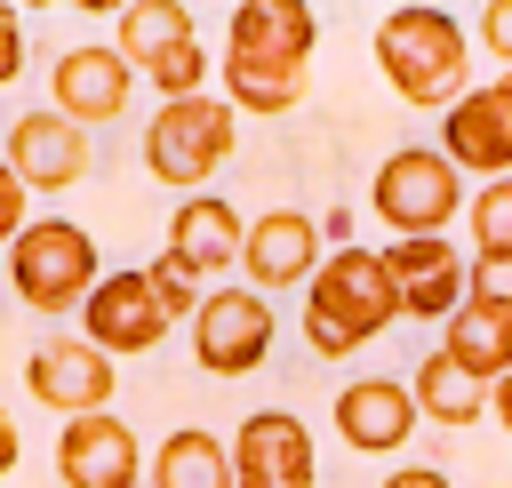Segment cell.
<instances>
[{
    "instance_id": "cell-1",
    "label": "cell",
    "mask_w": 512,
    "mask_h": 488,
    "mask_svg": "<svg viewBox=\"0 0 512 488\" xmlns=\"http://www.w3.org/2000/svg\"><path fill=\"white\" fill-rule=\"evenodd\" d=\"M312 40H320V16L304 0H240L232 8V40H224V104L256 112V120L304 104Z\"/></svg>"
},
{
    "instance_id": "cell-2",
    "label": "cell",
    "mask_w": 512,
    "mask_h": 488,
    "mask_svg": "<svg viewBox=\"0 0 512 488\" xmlns=\"http://www.w3.org/2000/svg\"><path fill=\"white\" fill-rule=\"evenodd\" d=\"M392 320H408V312H400V288H392L384 248L344 240V248L312 272V288H304V344H312L320 360H344V352L376 344Z\"/></svg>"
},
{
    "instance_id": "cell-3",
    "label": "cell",
    "mask_w": 512,
    "mask_h": 488,
    "mask_svg": "<svg viewBox=\"0 0 512 488\" xmlns=\"http://www.w3.org/2000/svg\"><path fill=\"white\" fill-rule=\"evenodd\" d=\"M376 64H384V80H392V96H400V104L448 112V104H464L472 32H464L448 8L408 0V8H392V16L376 24Z\"/></svg>"
},
{
    "instance_id": "cell-4",
    "label": "cell",
    "mask_w": 512,
    "mask_h": 488,
    "mask_svg": "<svg viewBox=\"0 0 512 488\" xmlns=\"http://www.w3.org/2000/svg\"><path fill=\"white\" fill-rule=\"evenodd\" d=\"M368 208L392 224V240H448V224H456L472 200H464V168H456L440 144H400V152L376 168Z\"/></svg>"
},
{
    "instance_id": "cell-5",
    "label": "cell",
    "mask_w": 512,
    "mask_h": 488,
    "mask_svg": "<svg viewBox=\"0 0 512 488\" xmlns=\"http://www.w3.org/2000/svg\"><path fill=\"white\" fill-rule=\"evenodd\" d=\"M232 136H240V112H232L224 96L160 104V112H152V128H144V168L192 200V192H208V176L232 160Z\"/></svg>"
},
{
    "instance_id": "cell-6",
    "label": "cell",
    "mask_w": 512,
    "mask_h": 488,
    "mask_svg": "<svg viewBox=\"0 0 512 488\" xmlns=\"http://www.w3.org/2000/svg\"><path fill=\"white\" fill-rule=\"evenodd\" d=\"M96 240L64 216H32L24 240L8 248V288L32 304V312H80L96 296Z\"/></svg>"
},
{
    "instance_id": "cell-7",
    "label": "cell",
    "mask_w": 512,
    "mask_h": 488,
    "mask_svg": "<svg viewBox=\"0 0 512 488\" xmlns=\"http://www.w3.org/2000/svg\"><path fill=\"white\" fill-rule=\"evenodd\" d=\"M112 24H120V56H128V72H144V80L160 88V104L200 96V80H208V48H200V32H192V8H176V0H128Z\"/></svg>"
},
{
    "instance_id": "cell-8",
    "label": "cell",
    "mask_w": 512,
    "mask_h": 488,
    "mask_svg": "<svg viewBox=\"0 0 512 488\" xmlns=\"http://www.w3.org/2000/svg\"><path fill=\"white\" fill-rule=\"evenodd\" d=\"M272 352V304L256 288H208V304L192 312V360L208 376H248Z\"/></svg>"
},
{
    "instance_id": "cell-9",
    "label": "cell",
    "mask_w": 512,
    "mask_h": 488,
    "mask_svg": "<svg viewBox=\"0 0 512 488\" xmlns=\"http://www.w3.org/2000/svg\"><path fill=\"white\" fill-rule=\"evenodd\" d=\"M24 392L40 408H56L64 424L72 416H104V400H112V352H96L88 336H48L24 360Z\"/></svg>"
},
{
    "instance_id": "cell-10",
    "label": "cell",
    "mask_w": 512,
    "mask_h": 488,
    "mask_svg": "<svg viewBox=\"0 0 512 488\" xmlns=\"http://www.w3.org/2000/svg\"><path fill=\"white\" fill-rule=\"evenodd\" d=\"M232 480H240V488H312L320 464H312L304 416H288V408L240 416V432H232Z\"/></svg>"
},
{
    "instance_id": "cell-11",
    "label": "cell",
    "mask_w": 512,
    "mask_h": 488,
    "mask_svg": "<svg viewBox=\"0 0 512 488\" xmlns=\"http://www.w3.org/2000/svg\"><path fill=\"white\" fill-rule=\"evenodd\" d=\"M168 328H176V320H168V304H160V288H152L144 272H104L96 296L80 304V336H88L96 352H152Z\"/></svg>"
},
{
    "instance_id": "cell-12",
    "label": "cell",
    "mask_w": 512,
    "mask_h": 488,
    "mask_svg": "<svg viewBox=\"0 0 512 488\" xmlns=\"http://www.w3.org/2000/svg\"><path fill=\"white\" fill-rule=\"evenodd\" d=\"M440 152H448L456 168H472L480 184L512 176V72L488 80V88H464V104H448Z\"/></svg>"
},
{
    "instance_id": "cell-13",
    "label": "cell",
    "mask_w": 512,
    "mask_h": 488,
    "mask_svg": "<svg viewBox=\"0 0 512 488\" xmlns=\"http://www.w3.org/2000/svg\"><path fill=\"white\" fill-rule=\"evenodd\" d=\"M128 56L120 48H104V40H80V48H64L56 56V72H48V96H56V112L72 120V128H96V120H120L128 112Z\"/></svg>"
},
{
    "instance_id": "cell-14",
    "label": "cell",
    "mask_w": 512,
    "mask_h": 488,
    "mask_svg": "<svg viewBox=\"0 0 512 488\" xmlns=\"http://www.w3.org/2000/svg\"><path fill=\"white\" fill-rule=\"evenodd\" d=\"M384 264H392V288H400L408 320H456L464 296H472V264L448 240H392Z\"/></svg>"
},
{
    "instance_id": "cell-15",
    "label": "cell",
    "mask_w": 512,
    "mask_h": 488,
    "mask_svg": "<svg viewBox=\"0 0 512 488\" xmlns=\"http://www.w3.org/2000/svg\"><path fill=\"white\" fill-rule=\"evenodd\" d=\"M56 480L64 488H136L152 472H144V448L120 416H72L56 440Z\"/></svg>"
},
{
    "instance_id": "cell-16",
    "label": "cell",
    "mask_w": 512,
    "mask_h": 488,
    "mask_svg": "<svg viewBox=\"0 0 512 488\" xmlns=\"http://www.w3.org/2000/svg\"><path fill=\"white\" fill-rule=\"evenodd\" d=\"M8 168L24 192H72L88 176V128H72L56 104L48 112H24L8 128Z\"/></svg>"
},
{
    "instance_id": "cell-17",
    "label": "cell",
    "mask_w": 512,
    "mask_h": 488,
    "mask_svg": "<svg viewBox=\"0 0 512 488\" xmlns=\"http://www.w3.org/2000/svg\"><path fill=\"white\" fill-rule=\"evenodd\" d=\"M328 256H320V224L312 216H296V208H272V216H256L248 224V248H240V272H248V288L264 296V288H312V272H320Z\"/></svg>"
},
{
    "instance_id": "cell-18",
    "label": "cell",
    "mask_w": 512,
    "mask_h": 488,
    "mask_svg": "<svg viewBox=\"0 0 512 488\" xmlns=\"http://www.w3.org/2000/svg\"><path fill=\"white\" fill-rule=\"evenodd\" d=\"M416 424H424V408H416V392L392 384V376H360V384L336 392V432H344V448H360V456L408 448Z\"/></svg>"
},
{
    "instance_id": "cell-19",
    "label": "cell",
    "mask_w": 512,
    "mask_h": 488,
    "mask_svg": "<svg viewBox=\"0 0 512 488\" xmlns=\"http://www.w3.org/2000/svg\"><path fill=\"white\" fill-rule=\"evenodd\" d=\"M240 248H248V216H240L232 200H216V192H192V200L168 216V256L192 264L200 280L224 272V264H240Z\"/></svg>"
},
{
    "instance_id": "cell-20",
    "label": "cell",
    "mask_w": 512,
    "mask_h": 488,
    "mask_svg": "<svg viewBox=\"0 0 512 488\" xmlns=\"http://www.w3.org/2000/svg\"><path fill=\"white\" fill-rule=\"evenodd\" d=\"M440 352H448L464 376H480V384L496 392V384L512 376V304H496V296H464V312L448 320Z\"/></svg>"
},
{
    "instance_id": "cell-21",
    "label": "cell",
    "mask_w": 512,
    "mask_h": 488,
    "mask_svg": "<svg viewBox=\"0 0 512 488\" xmlns=\"http://www.w3.org/2000/svg\"><path fill=\"white\" fill-rule=\"evenodd\" d=\"M152 488H240L232 480V448L200 424H176L160 448H152Z\"/></svg>"
},
{
    "instance_id": "cell-22",
    "label": "cell",
    "mask_w": 512,
    "mask_h": 488,
    "mask_svg": "<svg viewBox=\"0 0 512 488\" xmlns=\"http://www.w3.org/2000/svg\"><path fill=\"white\" fill-rule=\"evenodd\" d=\"M416 408H424V424H480L488 416V384L480 376H464L448 352H424V368H416Z\"/></svg>"
},
{
    "instance_id": "cell-23",
    "label": "cell",
    "mask_w": 512,
    "mask_h": 488,
    "mask_svg": "<svg viewBox=\"0 0 512 488\" xmlns=\"http://www.w3.org/2000/svg\"><path fill=\"white\" fill-rule=\"evenodd\" d=\"M464 224H472V248L480 256H512V176L480 184L472 208H464Z\"/></svg>"
},
{
    "instance_id": "cell-24",
    "label": "cell",
    "mask_w": 512,
    "mask_h": 488,
    "mask_svg": "<svg viewBox=\"0 0 512 488\" xmlns=\"http://www.w3.org/2000/svg\"><path fill=\"white\" fill-rule=\"evenodd\" d=\"M144 280L160 288V304H168V320H192V312L208 304V296H200V272H192V264H176L168 248H160V256L144 264Z\"/></svg>"
},
{
    "instance_id": "cell-25",
    "label": "cell",
    "mask_w": 512,
    "mask_h": 488,
    "mask_svg": "<svg viewBox=\"0 0 512 488\" xmlns=\"http://www.w3.org/2000/svg\"><path fill=\"white\" fill-rule=\"evenodd\" d=\"M24 224H32V216H24V184H16V168L0 160V248H16Z\"/></svg>"
},
{
    "instance_id": "cell-26",
    "label": "cell",
    "mask_w": 512,
    "mask_h": 488,
    "mask_svg": "<svg viewBox=\"0 0 512 488\" xmlns=\"http://www.w3.org/2000/svg\"><path fill=\"white\" fill-rule=\"evenodd\" d=\"M472 296L512 304V256H472Z\"/></svg>"
},
{
    "instance_id": "cell-27",
    "label": "cell",
    "mask_w": 512,
    "mask_h": 488,
    "mask_svg": "<svg viewBox=\"0 0 512 488\" xmlns=\"http://www.w3.org/2000/svg\"><path fill=\"white\" fill-rule=\"evenodd\" d=\"M480 40H488V56H504V72H512V0H488V8H480Z\"/></svg>"
},
{
    "instance_id": "cell-28",
    "label": "cell",
    "mask_w": 512,
    "mask_h": 488,
    "mask_svg": "<svg viewBox=\"0 0 512 488\" xmlns=\"http://www.w3.org/2000/svg\"><path fill=\"white\" fill-rule=\"evenodd\" d=\"M24 72V24H16V8H0V88Z\"/></svg>"
},
{
    "instance_id": "cell-29",
    "label": "cell",
    "mask_w": 512,
    "mask_h": 488,
    "mask_svg": "<svg viewBox=\"0 0 512 488\" xmlns=\"http://www.w3.org/2000/svg\"><path fill=\"white\" fill-rule=\"evenodd\" d=\"M384 488H456V480H448L440 464H400V472H392Z\"/></svg>"
},
{
    "instance_id": "cell-30",
    "label": "cell",
    "mask_w": 512,
    "mask_h": 488,
    "mask_svg": "<svg viewBox=\"0 0 512 488\" xmlns=\"http://www.w3.org/2000/svg\"><path fill=\"white\" fill-rule=\"evenodd\" d=\"M16 456H24V440H16V416H8V408H0V480H8V472H16Z\"/></svg>"
},
{
    "instance_id": "cell-31",
    "label": "cell",
    "mask_w": 512,
    "mask_h": 488,
    "mask_svg": "<svg viewBox=\"0 0 512 488\" xmlns=\"http://www.w3.org/2000/svg\"><path fill=\"white\" fill-rule=\"evenodd\" d=\"M488 416H496V424H504V432H512V376H504V384H496V392H488Z\"/></svg>"
}]
</instances>
